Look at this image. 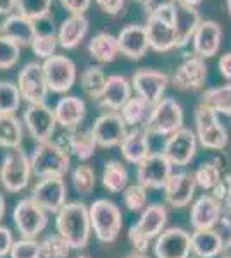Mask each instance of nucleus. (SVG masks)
<instances>
[{"mask_svg": "<svg viewBox=\"0 0 231 258\" xmlns=\"http://www.w3.org/2000/svg\"><path fill=\"white\" fill-rule=\"evenodd\" d=\"M56 229L73 249L86 248L91 236L90 214L85 203H66L56 214Z\"/></svg>", "mask_w": 231, "mask_h": 258, "instance_id": "nucleus-1", "label": "nucleus"}, {"mask_svg": "<svg viewBox=\"0 0 231 258\" xmlns=\"http://www.w3.org/2000/svg\"><path fill=\"white\" fill-rule=\"evenodd\" d=\"M31 172L36 177H64L69 170L71 160L64 147L50 141L36 143L31 157Z\"/></svg>", "mask_w": 231, "mask_h": 258, "instance_id": "nucleus-2", "label": "nucleus"}, {"mask_svg": "<svg viewBox=\"0 0 231 258\" xmlns=\"http://www.w3.org/2000/svg\"><path fill=\"white\" fill-rule=\"evenodd\" d=\"M90 224L95 238L100 243H112L117 239L123 229V214L114 202L99 198L88 207Z\"/></svg>", "mask_w": 231, "mask_h": 258, "instance_id": "nucleus-3", "label": "nucleus"}, {"mask_svg": "<svg viewBox=\"0 0 231 258\" xmlns=\"http://www.w3.org/2000/svg\"><path fill=\"white\" fill-rule=\"evenodd\" d=\"M167 222V212L162 205L154 203V205L145 207L142 212L140 219L136 224L129 227V241H131L133 248L138 253H145L149 249L150 241H154L159 234L164 231Z\"/></svg>", "mask_w": 231, "mask_h": 258, "instance_id": "nucleus-4", "label": "nucleus"}, {"mask_svg": "<svg viewBox=\"0 0 231 258\" xmlns=\"http://www.w3.org/2000/svg\"><path fill=\"white\" fill-rule=\"evenodd\" d=\"M31 162L21 147L7 148L0 162V184L9 193H19L29 184Z\"/></svg>", "mask_w": 231, "mask_h": 258, "instance_id": "nucleus-5", "label": "nucleus"}, {"mask_svg": "<svg viewBox=\"0 0 231 258\" xmlns=\"http://www.w3.org/2000/svg\"><path fill=\"white\" fill-rule=\"evenodd\" d=\"M195 136L204 148L221 152L228 147V131L221 124L217 114L211 107L199 103L195 109Z\"/></svg>", "mask_w": 231, "mask_h": 258, "instance_id": "nucleus-6", "label": "nucleus"}, {"mask_svg": "<svg viewBox=\"0 0 231 258\" xmlns=\"http://www.w3.org/2000/svg\"><path fill=\"white\" fill-rule=\"evenodd\" d=\"M149 135L169 136L183 127V109L174 98H161L155 105H152L149 119L144 124Z\"/></svg>", "mask_w": 231, "mask_h": 258, "instance_id": "nucleus-7", "label": "nucleus"}, {"mask_svg": "<svg viewBox=\"0 0 231 258\" xmlns=\"http://www.w3.org/2000/svg\"><path fill=\"white\" fill-rule=\"evenodd\" d=\"M149 47L154 52H169L176 48V31L173 26V9L149 14L145 23Z\"/></svg>", "mask_w": 231, "mask_h": 258, "instance_id": "nucleus-8", "label": "nucleus"}, {"mask_svg": "<svg viewBox=\"0 0 231 258\" xmlns=\"http://www.w3.org/2000/svg\"><path fill=\"white\" fill-rule=\"evenodd\" d=\"M12 220L19 234L28 239H35L40 232H43L49 222L47 212L31 198L19 200L12 210Z\"/></svg>", "mask_w": 231, "mask_h": 258, "instance_id": "nucleus-9", "label": "nucleus"}, {"mask_svg": "<svg viewBox=\"0 0 231 258\" xmlns=\"http://www.w3.org/2000/svg\"><path fill=\"white\" fill-rule=\"evenodd\" d=\"M41 68H43L45 81H47L49 90L54 91V93H66L76 83V64L69 57L57 55L56 53L50 59L43 60Z\"/></svg>", "mask_w": 231, "mask_h": 258, "instance_id": "nucleus-10", "label": "nucleus"}, {"mask_svg": "<svg viewBox=\"0 0 231 258\" xmlns=\"http://www.w3.org/2000/svg\"><path fill=\"white\" fill-rule=\"evenodd\" d=\"M23 120L28 135L36 143L52 140L54 133H56L57 120H56V114H54V109H50L45 102L28 103V109L24 110Z\"/></svg>", "mask_w": 231, "mask_h": 258, "instance_id": "nucleus-11", "label": "nucleus"}, {"mask_svg": "<svg viewBox=\"0 0 231 258\" xmlns=\"http://www.w3.org/2000/svg\"><path fill=\"white\" fill-rule=\"evenodd\" d=\"M171 174H173V164L164 157L162 152H150L136 165V179L147 189H162Z\"/></svg>", "mask_w": 231, "mask_h": 258, "instance_id": "nucleus-12", "label": "nucleus"}, {"mask_svg": "<svg viewBox=\"0 0 231 258\" xmlns=\"http://www.w3.org/2000/svg\"><path fill=\"white\" fill-rule=\"evenodd\" d=\"M18 90L21 93V98L28 103H41L47 100L49 86L45 81L43 68L38 62H28L18 74Z\"/></svg>", "mask_w": 231, "mask_h": 258, "instance_id": "nucleus-13", "label": "nucleus"}, {"mask_svg": "<svg viewBox=\"0 0 231 258\" xmlns=\"http://www.w3.org/2000/svg\"><path fill=\"white\" fill-rule=\"evenodd\" d=\"M35 203L50 214H57L66 205L68 186L62 177H41L31 189V197Z\"/></svg>", "mask_w": 231, "mask_h": 258, "instance_id": "nucleus-14", "label": "nucleus"}, {"mask_svg": "<svg viewBox=\"0 0 231 258\" xmlns=\"http://www.w3.org/2000/svg\"><path fill=\"white\" fill-rule=\"evenodd\" d=\"M162 153L176 167L188 165L197 153L195 131H192L188 127H181L176 133H173V135H169L162 147Z\"/></svg>", "mask_w": 231, "mask_h": 258, "instance_id": "nucleus-15", "label": "nucleus"}, {"mask_svg": "<svg viewBox=\"0 0 231 258\" xmlns=\"http://www.w3.org/2000/svg\"><path fill=\"white\" fill-rule=\"evenodd\" d=\"M128 126L124 124L123 117H121L119 112L109 110L100 114L95 119L94 126H91V135L97 141L100 148H114L119 147L121 141L128 133Z\"/></svg>", "mask_w": 231, "mask_h": 258, "instance_id": "nucleus-16", "label": "nucleus"}, {"mask_svg": "<svg viewBox=\"0 0 231 258\" xmlns=\"http://www.w3.org/2000/svg\"><path fill=\"white\" fill-rule=\"evenodd\" d=\"M155 258H190L192 234L181 227L164 229L154 243Z\"/></svg>", "mask_w": 231, "mask_h": 258, "instance_id": "nucleus-17", "label": "nucleus"}, {"mask_svg": "<svg viewBox=\"0 0 231 258\" xmlns=\"http://www.w3.org/2000/svg\"><path fill=\"white\" fill-rule=\"evenodd\" d=\"M167 85H169L167 74L155 69H138L131 76V88L135 95L142 97L150 105H155L162 98Z\"/></svg>", "mask_w": 231, "mask_h": 258, "instance_id": "nucleus-18", "label": "nucleus"}, {"mask_svg": "<svg viewBox=\"0 0 231 258\" xmlns=\"http://www.w3.org/2000/svg\"><path fill=\"white\" fill-rule=\"evenodd\" d=\"M205 80H207V64L202 57L193 53L178 66V69L171 78V83L179 91H193L199 90Z\"/></svg>", "mask_w": 231, "mask_h": 258, "instance_id": "nucleus-19", "label": "nucleus"}, {"mask_svg": "<svg viewBox=\"0 0 231 258\" xmlns=\"http://www.w3.org/2000/svg\"><path fill=\"white\" fill-rule=\"evenodd\" d=\"M164 197L166 203L173 209H183V207L190 205L197 189L195 174L193 172H173L171 177L167 179L166 186H164Z\"/></svg>", "mask_w": 231, "mask_h": 258, "instance_id": "nucleus-20", "label": "nucleus"}, {"mask_svg": "<svg viewBox=\"0 0 231 258\" xmlns=\"http://www.w3.org/2000/svg\"><path fill=\"white\" fill-rule=\"evenodd\" d=\"M222 209H224V203L214 198L212 195H202L197 198L190 210V224L193 231L216 227L221 219Z\"/></svg>", "mask_w": 231, "mask_h": 258, "instance_id": "nucleus-21", "label": "nucleus"}, {"mask_svg": "<svg viewBox=\"0 0 231 258\" xmlns=\"http://www.w3.org/2000/svg\"><path fill=\"white\" fill-rule=\"evenodd\" d=\"M200 21V12L197 11V7L184 6V4H176L173 7V26L176 31V48L187 47L192 41L193 35H195L197 28H199Z\"/></svg>", "mask_w": 231, "mask_h": 258, "instance_id": "nucleus-22", "label": "nucleus"}, {"mask_svg": "<svg viewBox=\"0 0 231 258\" xmlns=\"http://www.w3.org/2000/svg\"><path fill=\"white\" fill-rule=\"evenodd\" d=\"M221 40H222V30L219 24L211 19H205V21L202 19L192 38L193 53L202 57V59L214 57L221 47Z\"/></svg>", "mask_w": 231, "mask_h": 258, "instance_id": "nucleus-23", "label": "nucleus"}, {"mask_svg": "<svg viewBox=\"0 0 231 258\" xmlns=\"http://www.w3.org/2000/svg\"><path fill=\"white\" fill-rule=\"evenodd\" d=\"M131 81H128V78L121 76V74H111V76H107L106 86H104L97 102L104 109L117 112L131 98Z\"/></svg>", "mask_w": 231, "mask_h": 258, "instance_id": "nucleus-24", "label": "nucleus"}, {"mask_svg": "<svg viewBox=\"0 0 231 258\" xmlns=\"http://www.w3.org/2000/svg\"><path fill=\"white\" fill-rule=\"evenodd\" d=\"M117 45L119 53L131 60H138L149 52V36H147L145 26L140 24H128L117 35Z\"/></svg>", "mask_w": 231, "mask_h": 258, "instance_id": "nucleus-25", "label": "nucleus"}, {"mask_svg": "<svg viewBox=\"0 0 231 258\" xmlns=\"http://www.w3.org/2000/svg\"><path fill=\"white\" fill-rule=\"evenodd\" d=\"M38 28H36L35 21L24 18L21 14H9L0 24V35L7 36L12 41L19 45V47H31L33 40H35Z\"/></svg>", "mask_w": 231, "mask_h": 258, "instance_id": "nucleus-26", "label": "nucleus"}, {"mask_svg": "<svg viewBox=\"0 0 231 258\" xmlns=\"http://www.w3.org/2000/svg\"><path fill=\"white\" fill-rule=\"evenodd\" d=\"M54 114H56V120L61 127L64 129H76L79 124L83 122L86 114V105L79 97L74 95H68V97L59 98V102L54 107Z\"/></svg>", "mask_w": 231, "mask_h": 258, "instance_id": "nucleus-27", "label": "nucleus"}, {"mask_svg": "<svg viewBox=\"0 0 231 258\" xmlns=\"http://www.w3.org/2000/svg\"><path fill=\"white\" fill-rule=\"evenodd\" d=\"M121 155L126 162L133 165H138L142 160L150 153V145H149V131L144 126L133 127L131 131L126 133L119 145Z\"/></svg>", "mask_w": 231, "mask_h": 258, "instance_id": "nucleus-28", "label": "nucleus"}, {"mask_svg": "<svg viewBox=\"0 0 231 258\" xmlns=\"http://www.w3.org/2000/svg\"><path fill=\"white\" fill-rule=\"evenodd\" d=\"M90 23H88L85 14H71L69 18H66L59 26L57 31V41L59 47L66 50L76 48L83 38L86 36Z\"/></svg>", "mask_w": 231, "mask_h": 258, "instance_id": "nucleus-29", "label": "nucleus"}, {"mask_svg": "<svg viewBox=\"0 0 231 258\" xmlns=\"http://www.w3.org/2000/svg\"><path fill=\"white\" fill-rule=\"evenodd\" d=\"M224 248V238L216 229H200L192 232V253L197 258H217Z\"/></svg>", "mask_w": 231, "mask_h": 258, "instance_id": "nucleus-30", "label": "nucleus"}, {"mask_svg": "<svg viewBox=\"0 0 231 258\" xmlns=\"http://www.w3.org/2000/svg\"><path fill=\"white\" fill-rule=\"evenodd\" d=\"M88 52L95 60L102 62V64H109L114 62L119 55V45H117V36L111 35V33H97L88 41Z\"/></svg>", "mask_w": 231, "mask_h": 258, "instance_id": "nucleus-31", "label": "nucleus"}, {"mask_svg": "<svg viewBox=\"0 0 231 258\" xmlns=\"http://www.w3.org/2000/svg\"><path fill=\"white\" fill-rule=\"evenodd\" d=\"M200 103L211 107L216 114L231 115V83L205 90L200 97Z\"/></svg>", "mask_w": 231, "mask_h": 258, "instance_id": "nucleus-32", "label": "nucleus"}, {"mask_svg": "<svg viewBox=\"0 0 231 258\" xmlns=\"http://www.w3.org/2000/svg\"><path fill=\"white\" fill-rule=\"evenodd\" d=\"M150 109H152V105L136 95V97H131L123 107H121L119 114H121V117H123L126 126L138 127L140 124L147 122L149 114H150Z\"/></svg>", "mask_w": 231, "mask_h": 258, "instance_id": "nucleus-33", "label": "nucleus"}, {"mask_svg": "<svg viewBox=\"0 0 231 258\" xmlns=\"http://www.w3.org/2000/svg\"><path fill=\"white\" fill-rule=\"evenodd\" d=\"M97 141L91 131H73L68 136V150L79 160H90L97 150Z\"/></svg>", "mask_w": 231, "mask_h": 258, "instance_id": "nucleus-34", "label": "nucleus"}, {"mask_svg": "<svg viewBox=\"0 0 231 258\" xmlns=\"http://www.w3.org/2000/svg\"><path fill=\"white\" fill-rule=\"evenodd\" d=\"M128 181H129V176L124 165L117 160H109L102 172L104 188H106L109 193H123L124 188L128 186Z\"/></svg>", "mask_w": 231, "mask_h": 258, "instance_id": "nucleus-35", "label": "nucleus"}, {"mask_svg": "<svg viewBox=\"0 0 231 258\" xmlns=\"http://www.w3.org/2000/svg\"><path fill=\"white\" fill-rule=\"evenodd\" d=\"M23 141V124L16 117V114L0 115V147L16 148L21 147Z\"/></svg>", "mask_w": 231, "mask_h": 258, "instance_id": "nucleus-36", "label": "nucleus"}, {"mask_svg": "<svg viewBox=\"0 0 231 258\" xmlns=\"http://www.w3.org/2000/svg\"><path fill=\"white\" fill-rule=\"evenodd\" d=\"M106 80L107 76L100 66H88L79 76V85H81V90L86 97H90L91 100H99L104 86H106Z\"/></svg>", "mask_w": 231, "mask_h": 258, "instance_id": "nucleus-37", "label": "nucleus"}, {"mask_svg": "<svg viewBox=\"0 0 231 258\" xmlns=\"http://www.w3.org/2000/svg\"><path fill=\"white\" fill-rule=\"evenodd\" d=\"M193 174H195L197 188H202L204 191H212L224 179V176H222V165L217 160L202 162Z\"/></svg>", "mask_w": 231, "mask_h": 258, "instance_id": "nucleus-38", "label": "nucleus"}, {"mask_svg": "<svg viewBox=\"0 0 231 258\" xmlns=\"http://www.w3.org/2000/svg\"><path fill=\"white\" fill-rule=\"evenodd\" d=\"M52 0H16V12L31 21H41L50 14Z\"/></svg>", "mask_w": 231, "mask_h": 258, "instance_id": "nucleus-39", "label": "nucleus"}, {"mask_svg": "<svg viewBox=\"0 0 231 258\" xmlns=\"http://www.w3.org/2000/svg\"><path fill=\"white\" fill-rule=\"evenodd\" d=\"M21 93L18 85L11 81H0V115L16 114L21 105Z\"/></svg>", "mask_w": 231, "mask_h": 258, "instance_id": "nucleus-40", "label": "nucleus"}, {"mask_svg": "<svg viewBox=\"0 0 231 258\" xmlns=\"http://www.w3.org/2000/svg\"><path fill=\"white\" fill-rule=\"evenodd\" d=\"M41 258H68L71 253V244L61 234H50L40 241Z\"/></svg>", "mask_w": 231, "mask_h": 258, "instance_id": "nucleus-41", "label": "nucleus"}, {"mask_svg": "<svg viewBox=\"0 0 231 258\" xmlns=\"http://www.w3.org/2000/svg\"><path fill=\"white\" fill-rule=\"evenodd\" d=\"M71 181H73L74 191L79 195H90L95 188V170L91 165L81 164L76 165L71 174Z\"/></svg>", "mask_w": 231, "mask_h": 258, "instance_id": "nucleus-42", "label": "nucleus"}, {"mask_svg": "<svg viewBox=\"0 0 231 258\" xmlns=\"http://www.w3.org/2000/svg\"><path fill=\"white\" fill-rule=\"evenodd\" d=\"M147 191L149 189L142 186L140 182L126 186L123 191V203L126 209L129 212H144L147 207V200H149Z\"/></svg>", "mask_w": 231, "mask_h": 258, "instance_id": "nucleus-43", "label": "nucleus"}, {"mask_svg": "<svg viewBox=\"0 0 231 258\" xmlns=\"http://www.w3.org/2000/svg\"><path fill=\"white\" fill-rule=\"evenodd\" d=\"M57 47H59L57 35L49 33V31H40V30L36 33L35 40H33V43H31L33 53H35L38 59H43V60H47L52 55H56Z\"/></svg>", "mask_w": 231, "mask_h": 258, "instance_id": "nucleus-44", "label": "nucleus"}, {"mask_svg": "<svg viewBox=\"0 0 231 258\" xmlns=\"http://www.w3.org/2000/svg\"><path fill=\"white\" fill-rule=\"evenodd\" d=\"M21 47L7 36L0 35V71H7L19 60Z\"/></svg>", "mask_w": 231, "mask_h": 258, "instance_id": "nucleus-45", "label": "nucleus"}, {"mask_svg": "<svg viewBox=\"0 0 231 258\" xmlns=\"http://www.w3.org/2000/svg\"><path fill=\"white\" fill-rule=\"evenodd\" d=\"M9 255L11 258H41L40 243L36 239L21 238L19 241H14Z\"/></svg>", "mask_w": 231, "mask_h": 258, "instance_id": "nucleus-46", "label": "nucleus"}, {"mask_svg": "<svg viewBox=\"0 0 231 258\" xmlns=\"http://www.w3.org/2000/svg\"><path fill=\"white\" fill-rule=\"evenodd\" d=\"M61 6L69 14H85L90 9L91 0H61Z\"/></svg>", "mask_w": 231, "mask_h": 258, "instance_id": "nucleus-47", "label": "nucleus"}, {"mask_svg": "<svg viewBox=\"0 0 231 258\" xmlns=\"http://www.w3.org/2000/svg\"><path fill=\"white\" fill-rule=\"evenodd\" d=\"M126 0H95V4L99 6V9L106 12L109 16H116L124 9Z\"/></svg>", "mask_w": 231, "mask_h": 258, "instance_id": "nucleus-48", "label": "nucleus"}, {"mask_svg": "<svg viewBox=\"0 0 231 258\" xmlns=\"http://www.w3.org/2000/svg\"><path fill=\"white\" fill-rule=\"evenodd\" d=\"M12 244H14V236H12L11 229L0 226V258L9 255Z\"/></svg>", "mask_w": 231, "mask_h": 258, "instance_id": "nucleus-49", "label": "nucleus"}, {"mask_svg": "<svg viewBox=\"0 0 231 258\" xmlns=\"http://www.w3.org/2000/svg\"><path fill=\"white\" fill-rule=\"evenodd\" d=\"M176 4H178V0H144L145 11L149 12V14L159 12V11H166V9H173Z\"/></svg>", "mask_w": 231, "mask_h": 258, "instance_id": "nucleus-50", "label": "nucleus"}, {"mask_svg": "<svg viewBox=\"0 0 231 258\" xmlns=\"http://www.w3.org/2000/svg\"><path fill=\"white\" fill-rule=\"evenodd\" d=\"M217 231L222 234H228V238L231 236V209L224 207L222 209V214H221V219L217 222Z\"/></svg>", "mask_w": 231, "mask_h": 258, "instance_id": "nucleus-51", "label": "nucleus"}, {"mask_svg": "<svg viewBox=\"0 0 231 258\" xmlns=\"http://www.w3.org/2000/svg\"><path fill=\"white\" fill-rule=\"evenodd\" d=\"M217 68H219L221 76L224 78L226 81H231V52H226L224 55L219 57Z\"/></svg>", "mask_w": 231, "mask_h": 258, "instance_id": "nucleus-52", "label": "nucleus"}, {"mask_svg": "<svg viewBox=\"0 0 231 258\" xmlns=\"http://www.w3.org/2000/svg\"><path fill=\"white\" fill-rule=\"evenodd\" d=\"M16 11V0H0V14H12Z\"/></svg>", "mask_w": 231, "mask_h": 258, "instance_id": "nucleus-53", "label": "nucleus"}, {"mask_svg": "<svg viewBox=\"0 0 231 258\" xmlns=\"http://www.w3.org/2000/svg\"><path fill=\"white\" fill-rule=\"evenodd\" d=\"M222 253H224V256L231 258V236L224 241V248H222Z\"/></svg>", "mask_w": 231, "mask_h": 258, "instance_id": "nucleus-54", "label": "nucleus"}, {"mask_svg": "<svg viewBox=\"0 0 231 258\" xmlns=\"http://www.w3.org/2000/svg\"><path fill=\"white\" fill-rule=\"evenodd\" d=\"M4 215H6V200H4V197L0 195V222H2Z\"/></svg>", "mask_w": 231, "mask_h": 258, "instance_id": "nucleus-55", "label": "nucleus"}, {"mask_svg": "<svg viewBox=\"0 0 231 258\" xmlns=\"http://www.w3.org/2000/svg\"><path fill=\"white\" fill-rule=\"evenodd\" d=\"M179 4H184V6H192V7H197L202 0H178Z\"/></svg>", "mask_w": 231, "mask_h": 258, "instance_id": "nucleus-56", "label": "nucleus"}, {"mask_svg": "<svg viewBox=\"0 0 231 258\" xmlns=\"http://www.w3.org/2000/svg\"><path fill=\"white\" fill-rule=\"evenodd\" d=\"M224 207L231 209V176H229V188H228V195H226V200H224Z\"/></svg>", "mask_w": 231, "mask_h": 258, "instance_id": "nucleus-57", "label": "nucleus"}, {"mask_svg": "<svg viewBox=\"0 0 231 258\" xmlns=\"http://www.w3.org/2000/svg\"><path fill=\"white\" fill-rule=\"evenodd\" d=\"M124 258H149L145 255V253H138V251H133V253H129V255H126Z\"/></svg>", "mask_w": 231, "mask_h": 258, "instance_id": "nucleus-58", "label": "nucleus"}, {"mask_svg": "<svg viewBox=\"0 0 231 258\" xmlns=\"http://www.w3.org/2000/svg\"><path fill=\"white\" fill-rule=\"evenodd\" d=\"M226 7H228V12H229V16H231V0H226Z\"/></svg>", "mask_w": 231, "mask_h": 258, "instance_id": "nucleus-59", "label": "nucleus"}, {"mask_svg": "<svg viewBox=\"0 0 231 258\" xmlns=\"http://www.w3.org/2000/svg\"><path fill=\"white\" fill-rule=\"evenodd\" d=\"M74 258H88V256H83V255H79V256H74Z\"/></svg>", "mask_w": 231, "mask_h": 258, "instance_id": "nucleus-60", "label": "nucleus"}, {"mask_svg": "<svg viewBox=\"0 0 231 258\" xmlns=\"http://www.w3.org/2000/svg\"><path fill=\"white\" fill-rule=\"evenodd\" d=\"M136 2H144V0H136Z\"/></svg>", "mask_w": 231, "mask_h": 258, "instance_id": "nucleus-61", "label": "nucleus"}, {"mask_svg": "<svg viewBox=\"0 0 231 258\" xmlns=\"http://www.w3.org/2000/svg\"><path fill=\"white\" fill-rule=\"evenodd\" d=\"M222 258H228V256H222Z\"/></svg>", "mask_w": 231, "mask_h": 258, "instance_id": "nucleus-62", "label": "nucleus"}]
</instances>
